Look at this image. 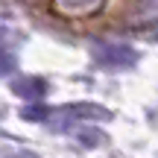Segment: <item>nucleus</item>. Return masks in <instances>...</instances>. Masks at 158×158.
<instances>
[{
	"label": "nucleus",
	"instance_id": "1",
	"mask_svg": "<svg viewBox=\"0 0 158 158\" xmlns=\"http://www.w3.org/2000/svg\"><path fill=\"white\" fill-rule=\"evenodd\" d=\"M111 111L100 106H91V102H76V106H64V108H53L50 111V123L53 126H70L76 120H108Z\"/></svg>",
	"mask_w": 158,
	"mask_h": 158
},
{
	"label": "nucleus",
	"instance_id": "2",
	"mask_svg": "<svg viewBox=\"0 0 158 158\" xmlns=\"http://www.w3.org/2000/svg\"><path fill=\"white\" fill-rule=\"evenodd\" d=\"M102 64H111V68H123V64H132L135 62V50L126 44H108L102 50H97Z\"/></svg>",
	"mask_w": 158,
	"mask_h": 158
},
{
	"label": "nucleus",
	"instance_id": "3",
	"mask_svg": "<svg viewBox=\"0 0 158 158\" xmlns=\"http://www.w3.org/2000/svg\"><path fill=\"white\" fill-rule=\"evenodd\" d=\"M106 0H53V9L62 12V15H70V18H79V15H91L97 12Z\"/></svg>",
	"mask_w": 158,
	"mask_h": 158
},
{
	"label": "nucleus",
	"instance_id": "4",
	"mask_svg": "<svg viewBox=\"0 0 158 158\" xmlns=\"http://www.w3.org/2000/svg\"><path fill=\"white\" fill-rule=\"evenodd\" d=\"M12 91L18 97H23V100H29V102H38L47 94V85L41 79H35V76H23V79H15L12 82Z\"/></svg>",
	"mask_w": 158,
	"mask_h": 158
},
{
	"label": "nucleus",
	"instance_id": "5",
	"mask_svg": "<svg viewBox=\"0 0 158 158\" xmlns=\"http://www.w3.org/2000/svg\"><path fill=\"white\" fill-rule=\"evenodd\" d=\"M141 9H149L147 15H138L135 21H152V18H158V0H149L147 6H141Z\"/></svg>",
	"mask_w": 158,
	"mask_h": 158
},
{
	"label": "nucleus",
	"instance_id": "6",
	"mask_svg": "<svg viewBox=\"0 0 158 158\" xmlns=\"http://www.w3.org/2000/svg\"><path fill=\"white\" fill-rule=\"evenodd\" d=\"M12 68H15V59H12L6 50H0V76H3V73H9Z\"/></svg>",
	"mask_w": 158,
	"mask_h": 158
},
{
	"label": "nucleus",
	"instance_id": "7",
	"mask_svg": "<svg viewBox=\"0 0 158 158\" xmlns=\"http://www.w3.org/2000/svg\"><path fill=\"white\" fill-rule=\"evenodd\" d=\"M79 141H82V143H94V141H102V135H100V132H82Z\"/></svg>",
	"mask_w": 158,
	"mask_h": 158
},
{
	"label": "nucleus",
	"instance_id": "8",
	"mask_svg": "<svg viewBox=\"0 0 158 158\" xmlns=\"http://www.w3.org/2000/svg\"><path fill=\"white\" fill-rule=\"evenodd\" d=\"M15 158H35V155H27V152H21V155H15Z\"/></svg>",
	"mask_w": 158,
	"mask_h": 158
},
{
	"label": "nucleus",
	"instance_id": "9",
	"mask_svg": "<svg viewBox=\"0 0 158 158\" xmlns=\"http://www.w3.org/2000/svg\"><path fill=\"white\" fill-rule=\"evenodd\" d=\"M0 38H3V29H0Z\"/></svg>",
	"mask_w": 158,
	"mask_h": 158
}]
</instances>
